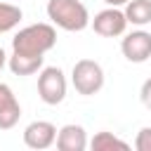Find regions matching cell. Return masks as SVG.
<instances>
[{
	"mask_svg": "<svg viewBox=\"0 0 151 151\" xmlns=\"http://www.w3.org/2000/svg\"><path fill=\"white\" fill-rule=\"evenodd\" d=\"M57 45V31L52 24H31L12 38V52L24 57H45Z\"/></svg>",
	"mask_w": 151,
	"mask_h": 151,
	"instance_id": "6da1fadb",
	"label": "cell"
},
{
	"mask_svg": "<svg viewBox=\"0 0 151 151\" xmlns=\"http://www.w3.org/2000/svg\"><path fill=\"white\" fill-rule=\"evenodd\" d=\"M47 19L61 31L78 33L90 26V12L80 0H47Z\"/></svg>",
	"mask_w": 151,
	"mask_h": 151,
	"instance_id": "7a4b0ae2",
	"label": "cell"
},
{
	"mask_svg": "<svg viewBox=\"0 0 151 151\" xmlns=\"http://www.w3.org/2000/svg\"><path fill=\"white\" fill-rule=\"evenodd\" d=\"M71 83L78 94L92 97L104 87V68L94 59H78L71 71Z\"/></svg>",
	"mask_w": 151,
	"mask_h": 151,
	"instance_id": "3957f363",
	"label": "cell"
},
{
	"mask_svg": "<svg viewBox=\"0 0 151 151\" xmlns=\"http://www.w3.org/2000/svg\"><path fill=\"white\" fill-rule=\"evenodd\" d=\"M66 76L59 66H45L38 73V94L45 104L57 106L66 99Z\"/></svg>",
	"mask_w": 151,
	"mask_h": 151,
	"instance_id": "277c9868",
	"label": "cell"
},
{
	"mask_svg": "<svg viewBox=\"0 0 151 151\" xmlns=\"http://www.w3.org/2000/svg\"><path fill=\"white\" fill-rule=\"evenodd\" d=\"M90 24H92L97 35H101V38H118L127 28V17H125V12L120 7H106V9L97 12Z\"/></svg>",
	"mask_w": 151,
	"mask_h": 151,
	"instance_id": "5b68a950",
	"label": "cell"
},
{
	"mask_svg": "<svg viewBox=\"0 0 151 151\" xmlns=\"http://www.w3.org/2000/svg\"><path fill=\"white\" fill-rule=\"evenodd\" d=\"M120 52L132 64H144L151 59V33L149 31H132L120 40Z\"/></svg>",
	"mask_w": 151,
	"mask_h": 151,
	"instance_id": "8992f818",
	"label": "cell"
},
{
	"mask_svg": "<svg viewBox=\"0 0 151 151\" xmlns=\"http://www.w3.org/2000/svg\"><path fill=\"white\" fill-rule=\"evenodd\" d=\"M57 132L59 130L54 127V123H50V120H33L24 130V144L28 149H35V151L50 149L57 142Z\"/></svg>",
	"mask_w": 151,
	"mask_h": 151,
	"instance_id": "52a82bcc",
	"label": "cell"
},
{
	"mask_svg": "<svg viewBox=\"0 0 151 151\" xmlns=\"http://www.w3.org/2000/svg\"><path fill=\"white\" fill-rule=\"evenodd\" d=\"M21 118V106L9 85L0 83V130H12Z\"/></svg>",
	"mask_w": 151,
	"mask_h": 151,
	"instance_id": "ba28073f",
	"label": "cell"
},
{
	"mask_svg": "<svg viewBox=\"0 0 151 151\" xmlns=\"http://www.w3.org/2000/svg\"><path fill=\"white\" fill-rule=\"evenodd\" d=\"M54 144H57L59 151H85L87 149V132H85L83 125L68 123V125L59 127Z\"/></svg>",
	"mask_w": 151,
	"mask_h": 151,
	"instance_id": "9c48e42d",
	"label": "cell"
},
{
	"mask_svg": "<svg viewBox=\"0 0 151 151\" xmlns=\"http://www.w3.org/2000/svg\"><path fill=\"white\" fill-rule=\"evenodd\" d=\"M42 61H45V57H24V54L12 52L7 59V66L14 76H33L42 68Z\"/></svg>",
	"mask_w": 151,
	"mask_h": 151,
	"instance_id": "30bf717a",
	"label": "cell"
},
{
	"mask_svg": "<svg viewBox=\"0 0 151 151\" xmlns=\"http://www.w3.org/2000/svg\"><path fill=\"white\" fill-rule=\"evenodd\" d=\"M123 12L127 17V24H132V26L151 24V0H127Z\"/></svg>",
	"mask_w": 151,
	"mask_h": 151,
	"instance_id": "8fae6325",
	"label": "cell"
},
{
	"mask_svg": "<svg viewBox=\"0 0 151 151\" xmlns=\"http://www.w3.org/2000/svg\"><path fill=\"white\" fill-rule=\"evenodd\" d=\"M90 149H92V151H113V149L127 151V149H130V144H127L125 139L116 137L113 132H106V130H101V132H97V134L92 137V142H90Z\"/></svg>",
	"mask_w": 151,
	"mask_h": 151,
	"instance_id": "7c38bea8",
	"label": "cell"
},
{
	"mask_svg": "<svg viewBox=\"0 0 151 151\" xmlns=\"http://www.w3.org/2000/svg\"><path fill=\"white\" fill-rule=\"evenodd\" d=\"M21 17H24V12L17 5L0 2V33H9L12 28H17L19 21H21Z\"/></svg>",
	"mask_w": 151,
	"mask_h": 151,
	"instance_id": "4fadbf2b",
	"label": "cell"
},
{
	"mask_svg": "<svg viewBox=\"0 0 151 151\" xmlns=\"http://www.w3.org/2000/svg\"><path fill=\"white\" fill-rule=\"evenodd\" d=\"M134 149H137V151H151V127H149V125L137 132Z\"/></svg>",
	"mask_w": 151,
	"mask_h": 151,
	"instance_id": "5bb4252c",
	"label": "cell"
},
{
	"mask_svg": "<svg viewBox=\"0 0 151 151\" xmlns=\"http://www.w3.org/2000/svg\"><path fill=\"white\" fill-rule=\"evenodd\" d=\"M139 97H142V104L151 111V78L144 80V85H142V90H139Z\"/></svg>",
	"mask_w": 151,
	"mask_h": 151,
	"instance_id": "9a60e30c",
	"label": "cell"
},
{
	"mask_svg": "<svg viewBox=\"0 0 151 151\" xmlns=\"http://www.w3.org/2000/svg\"><path fill=\"white\" fill-rule=\"evenodd\" d=\"M104 2H106L109 7H123V5L127 2V0H104Z\"/></svg>",
	"mask_w": 151,
	"mask_h": 151,
	"instance_id": "2e32d148",
	"label": "cell"
},
{
	"mask_svg": "<svg viewBox=\"0 0 151 151\" xmlns=\"http://www.w3.org/2000/svg\"><path fill=\"white\" fill-rule=\"evenodd\" d=\"M7 64V54H5V50H2V45H0V68Z\"/></svg>",
	"mask_w": 151,
	"mask_h": 151,
	"instance_id": "e0dca14e",
	"label": "cell"
}]
</instances>
